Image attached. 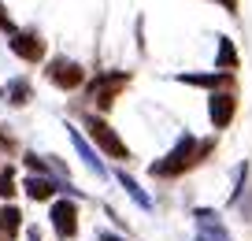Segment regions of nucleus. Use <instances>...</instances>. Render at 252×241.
<instances>
[{
    "label": "nucleus",
    "mask_w": 252,
    "mask_h": 241,
    "mask_svg": "<svg viewBox=\"0 0 252 241\" xmlns=\"http://www.w3.org/2000/svg\"><path fill=\"white\" fill-rule=\"evenodd\" d=\"M212 148H215V141H197L193 134H182V138L174 141L171 152L149 167V174L152 178H178V174H186L189 167H197Z\"/></svg>",
    "instance_id": "f257e3e1"
},
{
    "label": "nucleus",
    "mask_w": 252,
    "mask_h": 241,
    "mask_svg": "<svg viewBox=\"0 0 252 241\" xmlns=\"http://www.w3.org/2000/svg\"><path fill=\"white\" fill-rule=\"evenodd\" d=\"M45 78L56 89H67V93H71V89H78L82 82H86V70H82V63L67 60V56H52L48 67H45Z\"/></svg>",
    "instance_id": "f03ea898"
},
{
    "label": "nucleus",
    "mask_w": 252,
    "mask_h": 241,
    "mask_svg": "<svg viewBox=\"0 0 252 241\" xmlns=\"http://www.w3.org/2000/svg\"><path fill=\"white\" fill-rule=\"evenodd\" d=\"M86 126H89V138L100 145V152H108L111 160H130V148H126L123 138L111 130V123H104L100 115H86Z\"/></svg>",
    "instance_id": "7ed1b4c3"
},
{
    "label": "nucleus",
    "mask_w": 252,
    "mask_h": 241,
    "mask_svg": "<svg viewBox=\"0 0 252 241\" xmlns=\"http://www.w3.org/2000/svg\"><path fill=\"white\" fill-rule=\"evenodd\" d=\"M126 82H130V74H126V70H115V74H100L93 86H89V101H93L100 111H108L111 104H115V93L126 86Z\"/></svg>",
    "instance_id": "20e7f679"
},
{
    "label": "nucleus",
    "mask_w": 252,
    "mask_h": 241,
    "mask_svg": "<svg viewBox=\"0 0 252 241\" xmlns=\"http://www.w3.org/2000/svg\"><path fill=\"white\" fill-rule=\"evenodd\" d=\"M48 219H52V230H56L60 241H71L78 234V204L74 201H52Z\"/></svg>",
    "instance_id": "39448f33"
},
{
    "label": "nucleus",
    "mask_w": 252,
    "mask_h": 241,
    "mask_svg": "<svg viewBox=\"0 0 252 241\" xmlns=\"http://www.w3.org/2000/svg\"><path fill=\"white\" fill-rule=\"evenodd\" d=\"M234 115H237V97L230 89H219V93L208 97V119H212L215 130H226L234 123Z\"/></svg>",
    "instance_id": "423d86ee"
},
{
    "label": "nucleus",
    "mask_w": 252,
    "mask_h": 241,
    "mask_svg": "<svg viewBox=\"0 0 252 241\" xmlns=\"http://www.w3.org/2000/svg\"><path fill=\"white\" fill-rule=\"evenodd\" d=\"M23 189H26V197H30V201H52L60 189H67V193H78L71 182H60V178H52V174H30V178L23 182Z\"/></svg>",
    "instance_id": "0eeeda50"
},
{
    "label": "nucleus",
    "mask_w": 252,
    "mask_h": 241,
    "mask_svg": "<svg viewBox=\"0 0 252 241\" xmlns=\"http://www.w3.org/2000/svg\"><path fill=\"white\" fill-rule=\"evenodd\" d=\"M11 52L26 63H37V60H45V41H41L37 30H15L11 34Z\"/></svg>",
    "instance_id": "6e6552de"
},
{
    "label": "nucleus",
    "mask_w": 252,
    "mask_h": 241,
    "mask_svg": "<svg viewBox=\"0 0 252 241\" xmlns=\"http://www.w3.org/2000/svg\"><path fill=\"white\" fill-rule=\"evenodd\" d=\"M174 82H182V86H197V89H212V93H219V89H230V86H234V74H226V70H208V74H197V70H186V74H174Z\"/></svg>",
    "instance_id": "1a4fd4ad"
},
{
    "label": "nucleus",
    "mask_w": 252,
    "mask_h": 241,
    "mask_svg": "<svg viewBox=\"0 0 252 241\" xmlns=\"http://www.w3.org/2000/svg\"><path fill=\"white\" fill-rule=\"evenodd\" d=\"M193 219H197V230H200V238H204V241H230V230H226V223H222L219 211L197 208V211H193Z\"/></svg>",
    "instance_id": "9d476101"
},
{
    "label": "nucleus",
    "mask_w": 252,
    "mask_h": 241,
    "mask_svg": "<svg viewBox=\"0 0 252 241\" xmlns=\"http://www.w3.org/2000/svg\"><path fill=\"white\" fill-rule=\"evenodd\" d=\"M67 134H71L74 148H78V156H82V164H86L89 171L96 174V178H108V167L100 164V156H96V152H93V145H89V141L82 138V130H78V126H67Z\"/></svg>",
    "instance_id": "9b49d317"
},
{
    "label": "nucleus",
    "mask_w": 252,
    "mask_h": 241,
    "mask_svg": "<svg viewBox=\"0 0 252 241\" xmlns=\"http://www.w3.org/2000/svg\"><path fill=\"white\" fill-rule=\"evenodd\" d=\"M19 230H23V211H19L15 204L0 208V241H11Z\"/></svg>",
    "instance_id": "f8f14e48"
},
{
    "label": "nucleus",
    "mask_w": 252,
    "mask_h": 241,
    "mask_svg": "<svg viewBox=\"0 0 252 241\" xmlns=\"http://www.w3.org/2000/svg\"><path fill=\"white\" fill-rule=\"evenodd\" d=\"M115 178H119V186H123L126 193H130V201H134V204H141L145 211L152 208V197H149V193H145V189H141V182H137V178H130V174H126V171H119Z\"/></svg>",
    "instance_id": "ddd939ff"
},
{
    "label": "nucleus",
    "mask_w": 252,
    "mask_h": 241,
    "mask_svg": "<svg viewBox=\"0 0 252 241\" xmlns=\"http://www.w3.org/2000/svg\"><path fill=\"white\" fill-rule=\"evenodd\" d=\"M215 67L226 70V74L237 67V48H234V41H230V37H219V56H215Z\"/></svg>",
    "instance_id": "4468645a"
},
{
    "label": "nucleus",
    "mask_w": 252,
    "mask_h": 241,
    "mask_svg": "<svg viewBox=\"0 0 252 241\" xmlns=\"http://www.w3.org/2000/svg\"><path fill=\"white\" fill-rule=\"evenodd\" d=\"M4 93H8V104H30V97H33V89H30V82H26V78H15V82H8V89H4Z\"/></svg>",
    "instance_id": "2eb2a0df"
},
{
    "label": "nucleus",
    "mask_w": 252,
    "mask_h": 241,
    "mask_svg": "<svg viewBox=\"0 0 252 241\" xmlns=\"http://www.w3.org/2000/svg\"><path fill=\"white\" fill-rule=\"evenodd\" d=\"M19 189H15V167H0V197L11 201Z\"/></svg>",
    "instance_id": "dca6fc26"
},
{
    "label": "nucleus",
    "mask_w": 252,
    "mask_h": 241,
    "mask_svg": "<svg viewBox=\"0 0 252 241\" xmlns=\"http://www.w3.org/2000/svg\"><path fill=\"white\" fill-rule=\"evenodd\" d=\"M0 30H4V34H15V23H11V15L4 11V4H0Z\"/></svg>",
    "instance_id": "f3484780"
},
{
    "label": "nucleus",
    "mask_w": 252,
    "mask_h": 241,
    "mask_svg": "<svg viewBox=\"0 0 252 241\" xmlns=\"http://www.w3.org/2000/svg\"><path fill=\"white\" fill-rule=\"evenodd\" d=\"M96 241H126V238H119V234H111V230H100V238Z\"/></svg>",
    "instance_id": "a211bd4d"
},
{
    "label": "nucleus",
    "mask_w": 252,
    "mask_h": 241,
    "mask_svg": "<svg viewBox=\"0 0 252 241\" xmlns=\"http://www.w3.org/2000/svg\"><path fill=\"white\" fill-rule=\"evenodd\" d=\"M215 4H222L226 11H237V0H215Z\"/></svg>",
    "instance_id": "6ab92c4d"
},
{
    "label": "nucleus",
    "mask_w": 252,
    "mask_h": 241,
    "mask_svg": "<svg viewBox=\"0 0 252 241\" xmlns=\"http://www.w3.org/2000/svg\"><path fill=\"white\" fill-rule=\"evenodd\" d=\"M26 238H30V241H41V234H37V226H30V230H26Z\"/></svg>",
    "instance_id": "aec40b11"
},
{
    "label": "nucleus",
    "mask_w": 252,
    "mask_h": 241,
    "mask_svg": "<svg viewBox=\"0 0 252 241\" xmlns=\"http://www.w3.org/2000/svg\"><path fill=\"white\" fill-rule=\"evenodd\" d=\"M0 145H11V141H8V138H4V134H0Z\"/></svg>",
    "instance_id": "412c9836"
},
{
    "label": "nucleus",
    "mask_w": 252,
    "mask_h": 241,
    "mask_svg": "<svg viewBox=\"0 0 252 241\" xmlns=\"http://www.w3.org/2000/svg\"><path fill=\"white\" fill-rule=\"evenodd\" d=\"M193 241H204V238H200V234H197V238H193Z\"/></svg>",
    "instance_id": "4be33fe9"
}]
</instances>
